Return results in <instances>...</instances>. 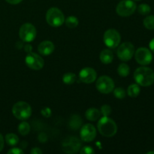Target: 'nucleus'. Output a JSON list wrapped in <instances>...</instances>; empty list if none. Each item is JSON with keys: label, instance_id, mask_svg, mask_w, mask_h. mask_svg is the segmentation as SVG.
<instances>
[{"label": "nucleus", "instance_id": "obj_1", "mask_svg": "<svg viewBox=\"0 0 154 154\" xmlns=\"http://www.w3.org/2000/svg\"><path fill=\"white\" fill-rule=\"evenodd\" d=\"M134 78L138 85L149 87L154 83V72L150 68L142 66L135 71Z\"/></svg>", "mask_w": 154, "mask_h": 154}, {"label": "nucleus", "instance_id": "obj_2", "mask_svg": "<svg viewBox=\"0 0 154 154\" xmlns=\"http://www.w3.org/2000/svg\"><path fill=\"white\" fill-rule=\"evenodd\" d=\"M99 133L105 137H113L117 132V126L115 122L108 117H102L97 125Z\"/></svg>", "mask_w": 154, "mask_h": 154}, {"label": "nucleus", "instance_id": "obj_3", "mask_svg": "<svg viewBox=\"0 0 154 154\" xmlns=\"http://www.w3.org/2000/svg\"><path fill=\"white\" fill-rule=\"evenodd\" d=\"M46 20L51 26L58 27L64 23L65 17L60 9L51 8L46 14Z\"/></svg>", "mask_w": 154, "mask_h": 154}, {"label": "nucleus", "instance_id": "obj_4", "mask_svg": "<svg viewBox=\"0 0 154 154\" xmlns=\"http://www.w3.org/2000/svg\"><path fill=\"white\" fill-rule=\"evenodd\" d=\"M14 116L18 120H26L30 117L32 114V108L28 103L25 102H19L14 104L12 108Z\"/></svg>", "mask_w": 154, "mask_h": 154}, {"label": "nucleus", "instance_id": "obj_5", "mask_svg": "<svg viewBox=\"0 0 154 154\" xmlns=\"http://www.w3.org/2000/svg\"><path fill=\"white\" fill-rule=\"evenodd\" d=\"M136 10V4L132 0H123L118 3L116 8L117 14L120 17H129Z\"/></svg>", "mask_w": 154, "mask_h": 154}, {"label": "nucleus", "instance_id": "obj_6", "mask_svg": "<svg viewBox=\"0 0 154 154\" xmlns=\"http://www.w3.org/2000/svg\"><path fill=\"white\" fill-rule=\"evenodd\" d=\"M81 147V141L77 137H68L62 144L63 150L66 153L73 154L79 151Z\"/></svg>", "mask_w": 154, "mask_h": 154}, {"label": "nucleus", "instance_id": "obj_7", "mask_svg": "<svg viewBox=\"0 0 154 154\" xmlns=\"http://www.w3.org/2000/svg\"><path fill=\"white\" fill-rule=\"evenodd\" d=\"M117 57L122 61H129L135 54V47L131 42H124L117 49Z\"/></svg>", "mask_w": 154, "mask_h": 154}, {"label": "nucleus", "instance_id": "obj_8", "mask_svg": "<svg viewBox=\"0 0 154 154\" xmlns=\"http://www.w3.org/2000/svg\"><path fill=\"white\" fill-rule=\"evenodd\" d=\"M104 42L110 48H116L120 43L121 37L117 30L114 29L107 30L104 34Z\"/></svg>", "mask_w": 154, "mask_h": 154}, {"label": "nucleus", "instance_id": "obj_9", "mask_svg": "<svg viewBox=\"0 0 154 154\" xmlns=\"http://www.w3.org/2000/svg\"><path fill=\"white\" fill-rule=\"evenodd\" d=\"M19 35L21 40L25 42H31L35 38V27L31 23H25L21 26L19 31Z\"/></svg>", "mask_w": 154, "mask_h": 154}, {"label": "nucleus", "instance_id": "obj_10", "mask_svg": "<svg viewBox=\"0 0 154 154\" xmlns=\"http://www.w3.org/2000/svg\"><path fill=\"white\" fill-rule=\"evenodd\" d=\"M96 88L103 94H108L114 89V81L108 76L100 77L96 81Z\"/></svg>", "mask_w": 154, "mask_h": 154}, {"label": "nucleus", "instance_id": "obj_11", "mask_svg": "<svg viewBox=\"0 0 154 154\" xmlns=\"http://www.w3.org/2000/svg\"><path fill=\"white\" fill-rule=\"evenodd\" d=\"M135 58L138 64L141 66H147L153 60V55L150 50L147 48H140L135 51Z\"/></svg>", "mask_w": 154, "mask_h": 154}, {"label": "nucleus", "instance_id": "obj_12", "mask_svg": "<svg viewBox=\"0 0 154 154\" xmlns=\"http://www.w3.org/2000/svg\"><path fill=\"white\" fill-rule=\"evenodd\" d=\"M26 64L29 69L33 70H40L44 67L45 61L43 59L37 54L35 53H29L26 57Z\"/></svg>", "mask_w": 154, "mask_h": 154}, {"label": "nucleus", "instance_id": "obj_13", "mask_svg": "<svg viewBox=\"0 0 154 154\" xmlns=\"http://www.w3.org/2000/svg\"><path fill=\"white\" fill-rule=\"evenodd\" d=\"M81 138L86 142L93 141L96 136V130L94 126L92 124H85L81 129Z\"/></svg>", "mask_w": 154, "mask_h": 154}, {"label": "nucleus", "instance_id": "obj_14", "mask_svg": "<svg viewBox=\"0 0 154 154\" xmlns=\"http://www.w3.org/2000/svg\"><path fill=\"white\" fill-rule=\"evenodd\" d=\"M97 77L96 72L93 69L90 67L84 68L81 69V71L79 73L80 80L83 83L85 84H92L94 82Z\"/></svg>", "mask_w": 154, "mask_h": 154}, {"label": "nucleus", "instance_id": "obj_15", "mask_svg": "<svg viewBox=\"0 0 154 154\" xmlns=\"http://www.w3.org/2000/svg\"><path fill=\"white\" fill-rule=\"evenodd\" d=\"M38 51L42 55L48 56L54 51V45L50 41H44L38 47Z\"/></svg>", "mask_w": 154, "mask_h": 154}, {"label": "nucleus", "instance_id": "obj_16", "mask_svg": "<svg viewBox=\"0 0 154 154\" xmlns=\"http://www.w3.org/2000/svg\"><path fill=\"white\" fill-rule=\"evenodd\" d=\"M100 60L104 64H110L114 60V54L113 52L109 49H105L101 52Z\"/></svg>", "mask_w": 154, "mask_h": 154}, {"label": "nucleus", "instance_id": "obj_17", "mask_svg": "<svg viewBox=\"0 0 154 154\" xmlns=\"http://www.w3.org/2000/svg\"><path fill=\"white\" fill-rule=\"evenodd\" d=\"M101 112L98 109L94 108H90L86 111V118L90 121H96L100 117Z\"/></svg>", "mask_w": 154, "mask_h": 154}, {"label": "nucleus", "instance_id": "obj_18", "mask_svg": "<svg viewBox=\"0 0 154 154\" xmlns=\"http://www.w3.org/2000/svg\"><path fill=\"white\" fill-rule=\"evenodd\" d=\"M82 124V120L81 117L78 115H73L70 119L69 121V126L74 130L79 129Z\"/></svg>", "mask_w": 154, "mask_h": 154}, {"label": "nucleus", "instance_id": "obj_19", "mask_svg": "<svg viewBox=\"0 0 154 154\" xmlns=\"http://www.w3.org/2000/svg\"><path fill=\"white\" fill-rule=\"evenodd\" d=\"M140 92H141L140 87L138 86V84H131L130 86H129L127 89L128 95L132 98H135L138 96V95L140 94Z\"/></svg>", "mask_w": 154, "mask_h": 154}, {"label": "nucleus", "instance_id": "obj_20", "mask_svg": "<svg viewBox=\"0 0 154 154\" xmlns=\"http://www.w3.org/2000/svg\"><path fill=\"white\" fill-rule=\"evenodd\" d=\"M76 75L72 72H69V73H66L63 75V81L64 84H72L75 82L76 81Z\"/></svg>", "mask_w": 154, "mask_h": 154}, {"label": "nucleus", "instance_id": "obj_21", "mask_svg": "<svg viewBox=\"0 0 154 154\" xmlns=\"http://www.w3.org/2000/svg\"><path fill=\"white\" fill-rule=\"evenodd\" d=\"M117 72H118V74L121 77H127L128 75H129V72H130V69H129V66H128L127 64L121 63V64L118 66Z\"/></svg>", "mask_w": 154, "mask_h": 154}, {"label": "nucleus", "instance_id": "obj_22", "mask_svg": "<svg viewBox=\"0 0 154 154\" xmlns=\"http://www.w3.org/2000/svg\"><path fill=\"white\" fill-rule=\"evenodd\" d=\"M5 141L8 145L14 146L17 144L18 141H19V138H18V137L15 134L9 133L6 135Z\"/></svg>", "mask_w": 154, "mask_h": 154}, {"label": "nucleus", "instance_id": "obj_23", "mask_svg": "<svg viewBox=\"0 0 154 154\" xmlns=\"http://www.w3.org/2000/svg\"><path fill=\"white\" fill-rule=\"evenodd\" d=\"M143 23H144V27L147 29H154V15H150V16L146 17L144 19Z\"/></svg>", "mask_w": 154, "mask_h": 154}, {"label": "nucleus", "instance_id": "obj_24", "mask_svg": "<svg viewBox=\"0 0 154 154\" xmlns=\"http://www.w3.org/2000/svg\"><path fill=\"white\" fill-rule=\"evenodd\" d=\"M18 131H19L20 134L22 135H28L29 132H30V126L26 122H22L21 123H20L19 126H18Z\"/></svg>", "mask_w": 154, "mask_h": 154}, {"label": "nucleus", "instance_id": "obj_25", "mask_svg": "<svg viewBox=\"0 0 154 154\" xmlns=\"http://www.w3.org/2000/svg\"><path fill=\"white\" fill-rule=\"evenodd\" d=\"M66 25L69 28L71 29H73L75 28L76 26H78V19L76 17H74V16H70L69 17L66 18Z\"/></svg>", "mask_w": 154, "mask_h": 154}, {"label": "nucleus", "instance_id": "obj_26", "mask_svg": "<svg viewBox=\"0 0 154 154\" xmlns=\"http://www.w3.org/2000/svg\"><path fill=\"white\" fill-rule=\"evenodd\" d=\"M151 11V8H150V6L148 5L147 4H141L138 7V13L141 14V15H147L149 14V13Z\"/></svg>", "mask_w": 154, "mask_h": 154}, {"label": "nucleus", "instance_id": "obj_27", "mask_svg": "<svg viewBox=\"0 0 154 154\" xmlns=\"http://www.w3.org/2000/svg\"><path fill=\"white\" fill-rule=\"evenodd\" d=\"M114 94L116 98L122 99L126 96V91L123 87H117V88L114 89Z\"/></svg>", "mask_w": 154, "mask_h": 154}, {"label": "nucleus", "instance_id": "obj_28", "mask_svg": "<svg viewBox=\"0 0 154 154\" xmlns=\"http://www.w3.org/2000/svg\"><path fill=\"white\" fill-rule=\"evenodd\" d=\"M111 108L110 107V105H104L101 108V113H102L104 117H108L111 114Z\"/></svg>", "mask_w": 154, "mask_h": 154}, {"label": "nucleus", "instance_id": "obj_29", "mask_svg": "<svg viewBox=\"0 0 154 154\" xmlns=\"http://www.w3.org/2000/svg\"><path fill=\"white\" fill-rule=\"evenodd\" d=\"M81 154H92V153H94V150H93V149L91 147L86 146V147H84L83 148H81Z\"/></svg>", "mask_w": 154, "mask_h": 154}, {"label": "nucleus", "instance_id": "obj_30", "mask_svg": "<svg viewBox=\"0 0 154 154\" xmlns=\"http://www.w3.org/2000/svg\"><path fill=\"white\" fill-rule=\"evenodd\" d=\"M8 154H22L23 153V151L20 148H17V147H14V148H11V150H8Z\"/></svg>", "mask_w": 154, "mask_h": 154}, {"label": "nucleus", "instance_id": "obj_31", "mask_svg": "<svg viewBox=\"0 0 154 154\" xmlns=\"http://www.w3.org/2000/svg\"><path fill=\"white\" fill-rule=\"evenodd\" d=\"M42 114L45 117H49L51 115V111L49 108H44L42 110Z\"/></svg>", "mask_w": 154, "mask_h": 154}, {"label": "nucleus", "instance_id": "obj_32", "mask_svg": "<svg viewBox=\"0 0 154 154\" xmlns=\"http://www.w3.org/2000/svg\"><path fill=\"white\" fill-rule=\"evenodd\" d=\"M32 154H41L42 153V151L41 149H39L38 147H35V148H32L31 150Z\"/></svg>", "mask_w": 154, "mask_h": 154}, {"label": "nucleus", "instance_id": "obj_33", "mask_svg": "<svg viewBox=\"0 0 154 154\" xmlns=\"http://www.w3.org/2000/svg\"><path fill=\"white\" fill-rule=\"evenodd\" d=\"M9 4H11V5H17V4H19L23 0H5Z\"/></svg>", "mask_w": 154, "mask_h": 154}, {"label": "nucleus", "instance_id": "obj_34", "mask_svg": "<svg viewBox=\"0 0 154 154\" xmlns=\"http://www.w3.org/2000/svg\"><path fill=\"white\" fill-rule=\"evenodd\" d=\"M3 147H4V138L2 135L0 134V152L2 150Z\"/></svg>", "mask_w": 154, "mask_h": 154}, {"label": "nucleus", "instance_id": "obj_35", "mask_svg": "<svg viewBox=\"0 0 154 154\" xmlns=\"http://www.w3.org/2000/svg\"><path fill=\"white\" fill-rule=\"evenodd\" d=\"M149 46H150V50H151V51L154 53V38H153L151 41H150Z\"/></svg>", "mask_w": 154, "mask_h": 154}, {"label": "nucleus", "instance_id": "obj_36", "mask_svg": "<svg viewBox=\"0 0 154 154\" xmlns=\"http://www.w3.org/2000/svg\"><path fill=\"white\" fill-rule=\"evenodd\" d=\"M147 154H154V151H150V152H147Z\"/></svg>", "mask_w": 154, "mask_h": 154}, {"label": "nucleus", "instance_id": "obj_37", "mask_svg": "<svg viewBox=\"0 0 154 154\" xmlns=\"http://www.w3.org/2000/svg\"><path fill=\"white\" fill-rule=\"evenodd\" d=\"M135 1H141V0H135Z\"/></svg>", "mask_w": 154, "mask_h": 154}]
</instances>
